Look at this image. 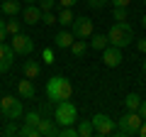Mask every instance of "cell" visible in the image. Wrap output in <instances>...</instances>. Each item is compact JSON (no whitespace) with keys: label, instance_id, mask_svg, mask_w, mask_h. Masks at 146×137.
Wrapping results in <instances>:
<instances>
[{"label":"cell","instance_id":"6da1fadb","mask_svg":"<svg viewBox=\"0 0 146 137\" xmlns=\"http://www.w3.org/2000/svg\"><path fill=\"white\" fill-rule=\"evenodd\" d=\"M73 95V83L66 76H51L46 81V98L58 103V100H68Z\"/></svg>","mask_w":146,"mask_h":137},{"label":"cell","instance_id":"7a4b0ae2","mask_svg":"<svg viewBox=\"0 0 146 137\" xmlns=\"http://www.w3.org/2000/svg\"><path fill=\"white\" fill-rule=\"evenodd\" d=\"M107 39H110V44L124 49V47H129V44L134 42V27L127 25V22H115V25L110 27V32H107Z\"/></svg>","mask_w":146,"mask_h":137},{"label":"cell","instance_id":"3957f363","mask_svg":"<svg viewBox=\"0 0 146 137\" xmlns=\"http://www.w3.org/2000/svg\"><path fill=\"white\" fill-rule=\"evenodd\" d=\"M54 120L61 127L63 125H76V120H78V108L71 103V98L56 103V108H54Z\"/></svg>","mask_w":146,"mask_h":137},{"label":"cell","instance_id":"277c9868","mask_svg":"<svg viewBox=\"0 0 146 137\" xmlns=\"http://www.w3.org/2000/svg\"><path fill=\"white\" fill-rule=\"evenodd\" d=\"M141 122H144V118L139 115V110H127L124 115L117 120V132L119 135H136L139 132V127H141Z\"/></svg>","mask_w":146,"mask_h":137},{"label":"cell","instance_id":"5b68a950","mask_svg":"<svg viewBox=\"0 0 146 137\" xmlns=\"http://www.w3.org/2000/svg\"><path fill=\"white\" fill-rule=\"evenodd\" d=\"M0 113L5 120H20L25 115V108H22V100H17L15 95H3L0 98Z\"/></svg>","mask_w":146,"mask_h":137},{"label":"cell","instance_id":"8992f818","mask_svg":"<svg viewBox=\"0 0 146 137\" xmlns=\"http://www.w3.org/2000/svg\"><path fill=\"white\" fill-rule=\"evenodd\" d=\"M90 120H93L95 135H100V137H110V135L117 132V120H112V118L105 115V113H95Z\"/></svg>","mask_w":146,"mask_h":137},{"label":"cell","instance_id":"52a82bcc","mask_svg":"<svg viewBox=\"0 0 146 137\" xmlns=\"http://www.w3.org/2000/svg\"><path fill=\"white\" fill-rule=\"evenodd\" d=\"M71 32H73V37H76V39H90V37H93V20L85 17V15L76 17L73 25H71Z\"/></svg>","mask_w":146,"mask_h":137},{"label":"cell","instance_id":"ba28073f","mask_svg":"<svg viewBox=\"0 0 146 137\" xmlns=\"http://www.w3.org/2000/svg\"><path fill=\"white\" fill-rule=\"evenodd\" d=\"M10 47L15 49V54H20V56H29L32 52H34V39L29 37V34H12V42Z\"/></svg>","mask_w":146,"mask_h":137},{"label":"cell","instance_id":"9c48e42d","mask_svg":"<svg viewBox=\"0 0 146 137\" xmlns=\"http://www.w3.org/2000/svg\"><path fill=\"white\" fill-rule=\"evenodd\" d=\"M102 64L110 68H117L122 64V49L115 47V44H107V47L102 49Z\"/></svg>","mask_w":146,"mask_h":137},{"label":"cell","instance_id":"30bf717a","mask_svg":"<svg viewBox=\"0 0 146 137\" xmlns=\"http://www.w3.org/2000/svg\"><path fill=\"white\" fill-rule=\"evenodd\" d=\"M42 17H44V12H42V7L36 5V3H29V5H25L22 7V20H25V25H39L42 22Z\"/></svg>","mask_w":146,"mask_h":137},{"label":"cell","instance_id":"8fae6325","mask_svg":"<svg viewBox=\"0 0 146 137\" xmlns=\"http://www.w3.org/2000/svg\"><path fill=\"white\" fill-rule=\"evenodd\" d=\"M15 64V49L10 47V44L0 42V74H5V71H10V66Z\"/></svg>","mask_w":146,"mask_h":137},{"label":"cell","instance_id":"7c38bea8","mask_svg":"<svg viewBox=\"0 0 146 137\" xmlns=\"http://www.w3.org/2000/svg\"><path fill=\"white\" fill-rule=\"evenodd\" d=\"M36 130H39V137H58V130L61 127H56V120H39L36 122Z\"/></svg>","mask_w":146,"mask_h":137},{"label":"cell","instance_id":"4fadbf2b","mask_svg":"<svg viewBox=\"0 0 146 137\" xmlns=\"http://www.w3.org/2000/svg\"><path fill=\"white\" fill-rule=\"evenodd\" d=\"M17 93L22 95L25 100H34L36 98V88H34V83H32V79H22L20 83H17Z\"/></svg>","mask_w":146,"mask_h":137},{"label":"cell","instance_id":"5bb4252c","mask_svg":"<svg viewBox=\"0 0 146 137\" xmlns=\"http://www.w3.org/2000/svg\"><path fill=\"white\" fill-rule=\"evenodd\" d=\"M22 71H25V76H27V79H32V81H34L36 76L42 74V64L36 61V59H27V61L22 64Z\"/></svg>","mask_w":146,"mask_h":137},{"label":"cell","instance_id":"9a60e30c","mask_svg":"<svg viewBox=\"0 0 146 137\" xmlns=\"http://www.w3.org/2000/svg\"><path fill=\"white\" fill-rule=\"evenodd\" d=\"M73 39H76V37H73V32H66V30H63V32H58L56 37H54V44H56L58 49H71Z\"/></svg>","mask_w":146,"mask_h":137},{"label":"cell","instance_id":"2e32d148","mask_svg":"<svg viewBox=\"0 0 146 137\" xmlns=\"http://www.w3.org/2000/svg\"><path fill=\"white\" fill-rule=\"evenodd\" d=\"M0 10L5 12V15H10V17H17L22 12V5L17 0H3V3H0Z\"/></svg>","mask_w":146,"mask_h":137},{"label":"cell","instance_id":"e0dca14e","mask_svg":"<svg viewBox=\"0 0 146 137\" xmlns=\"http://www.w3.org/2000/svg\"><path fill=\"white\" fill-rule=\"evenodd\" d=\"M73 7H61V12H58V25L61 27H71L73 25Z\"/></svg>","mask_w":146,"mask_h":137},{"label":"cell","instance_id":"ac0fdd59","mask_svg":"<svg viewBox=\"0 0 146 137\" xmlns=\"http://www.w3.org/2000/svg\"><path fill=\"white\" fill-rule=\"evenodd\" d=\"M85 52H88V42L85 39H73V44H71L73 56H85Z\"/></svg>","mask_w":146,"mask_h":137},{"label":"cell","instance_id":"d6986e66","mask_svg":"<svg viewBox=\"0 0 146 137\" xmlns=\"http://www.w3.org/2000/svg\"><path fill=\"white\" fill-rule=\"evenodd\" d=\"M93 135H95L93 120H80L78 122V137H93Z\"/></svg>","mask_w":146,"mask_h":137},{"label":"cell","instance_id":"ffe728a7","mask_svg":"<svg viewBox=\"0 0 146 137\" xmlns=\"http://www.w3.org/2000/svg\"><path fill=\"white\" fill-rule=\"evenodd\" d=\"M90 39H93V42H90V47H93V49H98V52H102V49L110 44L107 34H95V32H93V37H90Z\"/></svg>","mask_w":146,"mask_h":137},{"label":"cell","instance_id":"44dd1931","mask_svg":"<svg viewBox=\"0 0 146 137\" xmlns=\"http://www.w3.org/2000/svg\"><path fill=\"white\" fill-rule=\"evenodd\" d=\"M139 105H141V95L139 93H129L124 98V108L127 110H139Z\"/></svg>","mask_w":146,"mask_h":137},{"label":"cell","instance_id":"7402d4cb","mask_svg":"<svg viewBox=\"0 0 146 137\" xmlns=\"http://www.w3.org/2000/svg\"><path fill=\"white\" fill-rule=\"evenodd\" d=\"M129 17V7H112V20L115 22H127Z\"/></svg>","mask_w":146,"mask_h":137},{"label":"cell","instance_id":"603a6c76","mask_svg":"<svg viewBox=\"0 0 146 137\" xmlns=\"http://www.w3.org/2000/svg\"><path fill=\"white\" fill-rule=\"evenodd\" d=\"M5 27H7V34H20L22 32V22H17L15 17H10V20L5 22Z\"/></svg>","mask_w":146,"mask_h":137},{"label":"cell","instance_id":"cb8c5ba5","mask_svg":"<svg viewBox=\"0 0 146 137\" xmlns=\"http://www.w3.org/2000/svg\"><path fill=\"white\" fill-rule=\"evenodd\" d=\"M58 137H78V127H73V125H63L61 130H58Z\"/></svg>","mask_w":146,"mask_h":137},{"label":"cell","instance_id":"d4e9b609","mask_svg":"<svg viewBox=\"0 0 146 137\" xmlns=\"http://www.w3.org/2000/svg\"><path fill=\"white\" fill-rule=\"evenodd\" d=\"M20 135L22 137H39V130H36L34 125H27L25 122V127H20Z\"/></svg>","mask_w":146,"mask_h":137},{"label":"cell","instance_id":"484cf974","mask_svg":"<svg viewBox=\"0 0 146 137\" xmlns=\"http://www.w3.org/2000/svg\"><path fill=\"white\" fill-rule=\"evenodd\" d=\"M39 120H42V115H39L36 110H32V113H27V115H25V122H27V125H34V127H36V122H39Z\"/></svg>","mask_w":146,"mask_h":137},{"label":"cell","instance_id":"4316f807","mask_svg":"<svg viewBox=\"0 0 146 137\" xmlns=\"http://www.w3.org/2000/svg\"><path fill=\"white\" fill-rule=\"evenodd\" d=\"M42 22H44V25H49V27H54V25H58V15H54V12H44Z\"/></svg>","mask_w":146,"mask_h":137},{"label":"cell","instance_id":"83f0119b","mask_svg":"<svg viewBox=\"0 0 146 137\" xmlns=\"http://www.w3.org/2000/svg\"><path fill=\"white\" fill-rule=\"evenodd\" d=\"M54 3H56V0H36V5L42 7V12H51L54 10Z\"/></svg>","mask_w":146,"mask_h":137},{"label":"cell","instance_id":"f1b7e54d","mask_svg":"<svg viewBox=\"0 0 146 137\" xmlns=\"http://www.w3.org/2000/svg\"><path fill=\"white\" fill-rule=\"evenodd\" d=\"M107 3H110V0H88V7H90V10H102Z\"/></svg>","mask_w":146,"mask_h":137},{"label":"cell","instance_id":"f546056e","mask_svg":"<svg viewBox=\"0 0 146 137\" xmlns=\"http://www.w3.org/2000/svg\"><path fill=\"white\" fill-rule=\"evenodd\" d=\"M3 135H20V127L15 125V120H10V125L3 130Z\"/></svg>","mask_w":146,"mask_h":137},{"label":"cell","instance_id":"4dcf8cb0","mask_svg":"<svg viewBox=\"0 0 146 137\" xmlns=\"http://www.w3.org/2000/svg\"><path fill=\"white\" fill-rule=\"evenodd\" d=\"M112 3V7H129L131 5V0H110Z\"/></svg>","mask_w":146,"mask_h":137},{"label":"cell","instance_id":"1f68e13d","mask_svg":"<svg viewBox=\"0 0 146 137\" xmlns=\"http://www.w3.org/2000/svg\"><path fill=\"white\" fill-rule=\"evenodd\" d=\"M5 37H7V27H5V22L0 20V42H5Z\"/></svg>","mask_w":146,"mask_h":137},{"label":"cell","instance_id":"d6a6232c","mask_svg":"<svg viewBox=\"0 0 146 137\" xmlns=\"http://www.w3.org/2000/svg\"><path fill=\"white\" fill-rule=\"evenodd\" d=\"M136 49H139L141 54H146V37L144 39H136Z\"/></svg>","mask_w":146,"mask_h":137},{"label":"cell","instance_id":"836d02e7","mask_svg":"<svg viewBox=\"0 0 146 137\" xmlns=\"http://www.w3.org/2000/svg\"><path fill=\"white\" fill-rule=\"evenodd\" d=\"M76 3H78V0H58V5H61V7H73Z\"/></svg>","mask_w":146,"mask_h":137},{"label":"cell","instance_id":"e575fe53","mask_svg":"<svg viewBox=\"0 0 146 137\" xmlns=\"http://www.w3.org/2000/svg\"><path fill=\"white\" fill-rule=\"evenodd\" d=\"M139 115L146 120V100H141V105H139Z\"/></svg>","mask_w":146,"mask_h":137},{"label":"cell","instance_id":"d590c367","mask_svg":"<svg viewBox=\"0 0 146 137\" xmlns=\"http://www.w3.org/2000/svg\"><path fill=\"white\" fill-rule=\"evenodd\" d=\"M136 135H139V137H146V120L141 122V127H139V132H136Z\"/></svg>","mask_w":146,"mask_h":137},{"label":"cell","instance_id":"8d00e7d4","mask_svg":"<svg viewBox=\"0 0 146 137\" xmlns=\"http://www.w3.org/2000/svg\"><path fill=\"white\" fill-rule=\"evenodd\" d=\"M44 59H46L49 64H54V61H51V49H46V52H44Z\"/></svg>","mask_w":146,"mask_h":137},{"label":"cell","instance_id":"74e56055","mask_svg":"<svg viewBox=\"0 0 146 137\" xmlns=\"http://www.w3.org/2000/svg\"><path fill=\"white\" fill-rule=\"evenodd\" d=\"M141 71L146 74V56H144V61H141Z\"/></svg>","mask_w":146,"mask_h":137},{"label":"cell","instance_id":"f35d334b","mask_svg":"<svg viewBox=\"0 0 146 137\" xmlns=\"http://www.w3.org/2000/svg\"><path fill=\"white\" fill-rule=\"evenodd\" d=\"M141 27H146V15H144V17H141Z\"/></svg>","mask_w":146,"mask_h":137},{"label":"cell","instance_id":"ab89813d","mask_svg":"<svg viewBox=\"0 0 146 137\" xmlns=\"http://www.w3.org/2000/svg\"><path fill=\"white\" fill-rule=\"evenodd\" d=\"M25 3H27V5H29V3H36V0H25Z\"/></svg>","mask_w":146,"mask_h":137},{"label":"cell","instance_id":"60d3db41","mask_svg":"<svg viewBox=\"0 0 146 137\" xmlns=\"http://www.w3.org/2000/svg\"><path fill=\"white\" fill-rule=\"evenodd\" d=\"M144 5H146V0H144Z\"/></svg>","mask_w":146,"mask_h":137}]
</instances>
